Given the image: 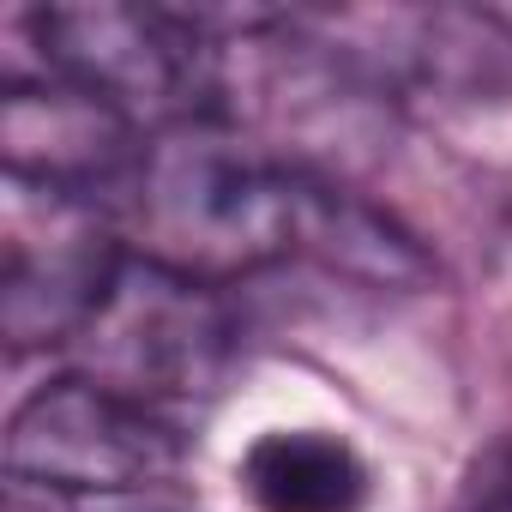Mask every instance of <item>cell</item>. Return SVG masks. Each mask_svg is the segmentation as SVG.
<instances>
[{
  "label": "cell",
  "mask_w": 512,
  "mask_h": 512,
  "mask_svg": "<svg viewBox=\"0 0 512 512\" xmlns=\"http://www.w3.org/2000/svg\"><path fill=\"white\" fill-rule=\"evenodd\" d=\"M241 488L260 512H356L368 500V464L326 428H272L247 446Z\"/></svg>",
  "instance_id": "52a82bcc"
},
{
  "label": "cell",
  "mask_w": 512,
  "mask_h": 512,
  "mask_svg": "<svg viewBox=\"0 0 512 512\" xmlns=\"http://www.w3.org/2000/svg\"><path fill=\"white\" fill-rule=\"evenodd\" d=\"M79 344L91 350V380L163 410L175 398H205L223 380L229 314L211 284L145 253L121 266Z\"/></svg>",
  "instance_id": "3957f363"
},
{
  "label": "cell",
  "mask_w": 512,
  "mask_h": 512,
  "mask_svg": "<svg viewBox=\"0 0 512 512\" xmlns=\"http://www.w3.org/2000/svg\"><path fill=\"white\" fill-rule=\"evenodd\" d=\"M500 25H506V31H512V13H500Z\"/></svg>",
  "instance_id": "9c48e42d"
},
{
  "label": "cell",
  "mask_w": 512,
  "mask_h": 512,
  "mask_svg": "<svg viewBox=\"0 0 512 512\" xmlns=\"http://www.w3.org/2000/svg\"><path fill=\"white\" fill-rule=\"evenodd\" d=\"M127 253L85 193L7 175V223H0V332L13 350L79 344Z\"/></svg>",
  "instance_id": "7a4b0ae2"
},
{
  "label": "cell",
  "mask_w": 512,
  "mask_h": 512,
  "mask_svg": "<svg viewBox=\"0 0 512 512\" xmlns=\"http://www.w3.org/2000/svg\"><path fill=\"white\" fill-rule=\"evenodd\" d=\"M464 512H512V440H506L482 470H476Z\"/></svg>",
  "instance_id": "ba28073f"
},
{
  "label": "cell",
  "mask_w": 512,
  "mask_h": 512,
  "mask_svg": "<svg viewBox=\"0 0 512 512\" xmlns=\"http://www.w3.org/2000/svg\"><path fill=\"white\" fill-rule=\"evenodd\" d=\"M127 187L151 260L199 284L290 260V253H314L374 284H428L422 247L380 211L314 181L308 169L272 163L205 127L145 145Z\"/></svg>",
  "instance_id": "6da1fadb"
},
{
  "label": "cell",
  "mask_w": 512,
  "mask_h": 512,
  "mask_svg": "<svg viewBox=\"0 0 512 512\" xmlns=\"http://www.w3.org/2000/svg\"><path fill=\"white\" fill-rule=\"evenodd\" d=\"M43 67L127 121L145 115H193L211 85V61L199 43V19L169 7H49L37 13Z\"/></svg>",
  "instance_id": "5b68a950"
},
{
  "label": "cell",
  "mask_w": 512,
  "mask_h": 512,
  "mask_svg": "<svg viewBox=\"0 0 512 512\" xmlns=\"http://www.w3.org/2000/svg\"><path fill=\"white\" fill-rule=\"evenodd\" d=\"M7 470L49 494H139L181 470V434L163 410L73 374L19 404L7 428Z\"/></svg>",
  "instance_id": "277c9868"
},
{
  "label": "cell",
  "mask_w": 512,
  "mask_h": 512,
  "mask_svg": "<svg viewBox=\"0 0 512 512\" xmlns=\"http://www.w3.org/2000/svg\"><path fill=\"white\" fill-rule=\"evenodd\" d=\"M0 145H7V175L43 181L61 193H85V199L139 169L133 121L115 103H103L55 73L43 85H7Z\"/></svg>",
  "instance_id": "8992f818"
}]
</instances>
